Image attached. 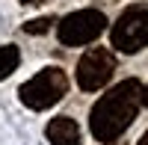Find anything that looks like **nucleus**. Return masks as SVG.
Wrapping results in <instances>:
<instances>
[{
    "mask_svg": "<svg viewBox=\"0 0 148 145\" xmlns=\"http://www.w3.org/2000/svg\"><path fill=\"white\" fill-rule=\"evenodd\" d=\"M110 42L121 53H136L148 44V9L130 6L110 30Z\"/></svg>",
    "mask_w": 148,
    "mask_h": 145,
    "instance_id": "7ed1b4c3",
    "label": "nucleus"
},
{
    "mask_svg": "<svg viewBox=\"0 0 148 145\" xmlns=\"http://www.w3.org/2000/svg\"><path fill=\"white\" fill-rule=\"evenodd\" d=\"M104 27H107L104 12H98V9H77V12H71V15H65L59 21V42L68 44V47L89 44V42H95L98 36L104 33Z\"/></svg>",
    "mask_w": 148,
    "mask_h": 145,
    "instance_id": "20e7f679",
    "label": "nucleus"
},
{
    "mask_svg": "<svg viewBox=\"0 0 148 145\" xmlns=\"http://www.w3.org/2000/svg\"><path fill=\"white\" fill-rule=\"evenodd\" d=\"M24 6H39V3H45V0H21Z\"/></svg>",
    "mask_w": 148,
    "mask_h": 145,
    "instance_id": "1a4fd4ad",
    "label": "nucleus"
},
{
    "mask_svg": "<svg viewBox=\"0 0 148 145\" xmlns=\"http://www.w3.org/2000/svg\"><path fill=\"white\" fill-rule=\"evenodd\" d=\"M116 74V56L107 47H89L77 65V86L83 92H98L104 89L110 77Z\"/></svg>",
    "mask_w": 148,
    "mask_h": 145,
    "instance_id": "39448f33",
    "label": "nucleus"
},
{
    "mask_svg": "<svg viewBox=\"0 0 148 145\" xmlns=\"http://www.w3.org/2000/svg\"><path fill=\"white\" fill-rule=\"evenodd\" d=\"M45 133H47V142L51 145H80V127L68 116L51 118V124H47Z\"/></svg>",
    "mask_w": 148,
    "mask_h": 145,
    "instance_id": "423d86ee",
    "label": "nucleus"
},
{
    "mask_svg": "<svg viewBox=\"0 0 148 145\" xmlns=\"http://www.w3.org/2000/svg\"><path fill=\"white\" fill-rule=\"evenodd\" d=\"M142 107V83L139 80H121L107 95L98 98L89 113V130L98 142H116L133 124Z\"/></svg>",
    "mask_w": 148,
    "mask_h": 145,
    "instance_id": "f257e3e1",
    "label": "nucleus"
},
{
    "mask_svg": "<svg viewBox=\"0 0 148 145\" xmlns=\"http://www.w3.org/2000/svg\"><path fill=\"white\" fill-rule=\"evenodd\" d=\"M18 62H21V53H18L15 44H3L0 47V80L9 77L12 71L18 68Z\"/></svg>",
    "mask_w": 148,
    "mask_h": 145,
    "instance_id": "0eeeda50",
    "label": "nucleus"
},
{
    "mask_svg": "<svg viewBox=\"0 0 148 145\" xmlns=\"http://www.w3.org/2000/svg\"><path fill=\"white\" fill-rule=\"evenodd\" d=\"M68 92V74L62 68H42L36 77H30L24 86L18 89L24 107H30V110H47V107H53L62 101V95Z\"/></svg>",
    "mask_w": 148,
    "mask_h": 145,
    "instance_id": "f03ea898",
    "label": "nucleus"
},
{
    "mask_svg": "<svg viewBox=\"0 0 148 145\" xmlns=\"http://www.w3.org/2000/svg\"><path fill=\"white\" fill-rule=\"evenodd\" d=\"M136 145H148V130H145V133H142V139H139Z\"/></svg>",
    "mask_w": 148,
    "mask_h": 145,
    "instance_id": "9b49d317",
    "label": "nucleus"
},
{
    "mask_svg": "<svg viewBox=\"0 0 148 145\" xmlns=\"http://www.w3.org/2000/svg\"><path fill=\"white\" fill-rule=\"evenodd\" d=\"M51 30V18H33L24 24V33H30V36H39V33H47Z\"/></svg>",
    "mask_w": 148,
    "mask_h": 145,
    "instance_id": "6e6552de",
    "label": "nucleus"
},
{
    "mask_svg": "<svg viewBox=\"0 0 148 145\" xmlns=\"http://www.w3.org/2000/svg\"><path fill=\"white\" fill-rule=\"evenodd\" d=\"M142 104H145V107H148V86H145V89H142Z\"/></svg>",
    "mask_w": 148,
    "mask_h": 145,
    "instance_id": "9d476101",
    "label": "nucleus"
}]
</instances>
